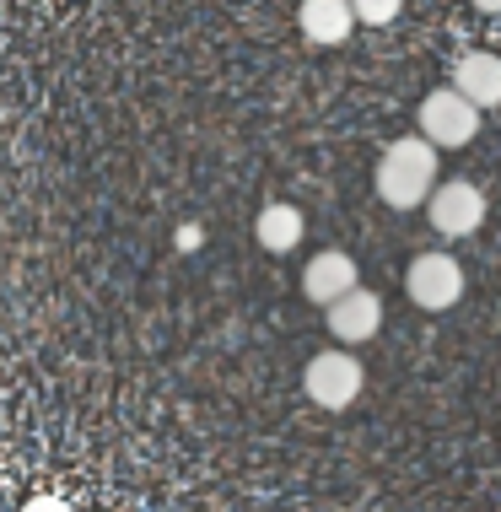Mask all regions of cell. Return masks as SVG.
Instances as JSON below:
<instances>
[{"instance_id":"6da1fadb","label":"cell","mask_w":501,"mask_h":512,"mask_svg":"<svg viewBox=\"0 0 501 512\" xmlns=\"http://www.w3.org/2000/svg\"><path fill=\"white\" fill-rule=\"evenodd\" d=\"M431 189H437V146L415 141V135H405V141H394L383 151L378 162V195L383 205H394V211H415V205L431 200Z\"/></svg>"},{"instance_id":"7a4b0ae2","label":"cell","mask_w":501,"mask_h":512,"mask_svg":"<svg viewBox=\"0 0 501 512\" xmlns=\"http://www.w3.org/2000/svg\"><path fill=\"white\" fill-rule=\"evenodd\" d=\"M480 114L485 108L469 103L458 87H437V92H426V103H421V135L437 151H458L480 135Z\"/></svg>"},{"instance_id":"3957f363","label":"cell","mask_w":501,"mask_h":512,"mask_svg":"<svg viewBox=\"0 0 501 512\" xmlns=\"http://www.w3.org/2000/svg\"><path fill=\"white\" fill-rule=\"evenodd\" d=\"M405 297L426 313H448L464 297V265L453 254H415L405 270Z\"/></svg>"},{"instance_id":"277c9868","label":"cell","mask_w":501,"mask_h":512,"mask_svg":"<svg viewBox=\"0 0 501 512\" xmlns=\"http://www.w3.org/2000/svg\"><path fill=\"white\" fill-rule=\"evenodd\" d=\"M302 389L318 410H345L361 394V362L351 351H318L302 372Z\"/></svg>"},{"instance_id":"5b68a950","label":"cell","mask_w":501,"mask_h":512,"mask_svg":"<svg viewBox=\"0 0 501 512\" xmlns=\"http://www.w3.org/2000/svg\"><path fill=\"white\" fill-rule=\"evenodd\" d=\"M426 221L442 232V238H469V232H480V221H485V195L469 184V178H448V184L431 189Z\"/></svg>"},{"instance_id":"8992f818","label":"cell","mask_w":501,"mask_h":512,"mask_svg":"<svg viewBox=\"0 0 501 512\" xmlns=\"http://www.w3.org/2000/svg\"><path fill=\"white\" fill-rule=\"evenodd\" d=\"M324 318H329V335L340 345H367L383 329V302L356 286V292H345L340 302H329Z\"/></svg>"},{"instance_id":"52a82bcc","label":"cell","mask_w":501,"mask_h":512,"mask_svg":"<svg viewBox=\"0 0 501 512\" xmlns=\"http://www.w3.org/2000/svg\"><path fill=\"white\" fill-rule=\"evenodd\" d=\"M345 292H356V259L340 254V248L313 254L308 270H302V297L318 302V308H329V302H340Z\"/></svg>"},{"instance_id":"ba28073f","label":"cell","mask_w":501,"mask_h":512,"mask_svg":"<svg viewBox=\"0 0 501 512\" xmlns=\"http://www.w3.org/2000/svg\"><path fill=\"white\" fill-rule=\"evenodd\" d=\"M297 22H302V38H308V44L334 49V44H345V38H351L356 6H351V0H302Z\"/></svg>"},{"instance_id":"9c48e42d","label":"cell","mask_w":501,"mask_h":512,"mask_svg":"<svg viewBox=\"0 0 501 512\" xmlns=\"http://www.w3.org/2000/svg\"><path fill=\"white\" fill-rule=\"evenodd\" d=\"M453 87L464 92L469 103H480V108H496L501 103V60L491 49H475V54H464V60L453 65Z\"/></svg>"},{"instance_id":"30bf717a","label":"cell","mask_w":501,"mask_h":512,"mask_svg":"<svg viewBox=\"0 0 501 512\" xmlns=\"http://www.w3.org/2000/svg\"><path fill=\"white\" fill-rule=\"evenodd\" d=\"M254 238H259V248H270V254H291V248L302 243V211L297 205H264L259 211V221H254Z\"/></svg>"},{"instance_id":"8fae6325","label":"cell","mask_w":501,"mask_h":512,"mask_svg":"<svg viewBox=\"0 0 501 512\" xmlns=\"http://www.w3.org/2000/svg\"><path fill=\"white\" fill-rule=\"evenodd\" d=\"M351 6H356V22L383 27V22H394V17H399V6H405V0H351Z\"/></svg>"},{"instance_id":"7c38bea8","label":"cell","mask_w":501,"mask_h":512,"mask_svg":"<svg viewBox=\"0 0 501 512\" xmlns=\"http://www.w3.org/2000/svg\"><path fill=\"white\" fill-rule=\"evenodd\" d=\"M22 512H71V502H60V496H33Z\"/></svg>"},{"instance_id":"4fadbf2b","label":"cell","mask_w":501,"mask_h":512,"mask_svg":"<svg viewBox=\"0 0 501 512\" xmlns=\"http://www.w3.org/2000/svg\"><path fill=\"white\" fill-rule=\"evenodd\" d=\"M469 6H475V11H491V17H496V11H501V0H469Z\"/></svg>"}]
</instances>
